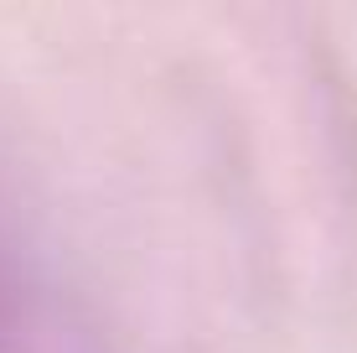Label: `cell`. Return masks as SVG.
Returning a JSON list of instances; mask_svg holds the SVG:
<instances>
[{
    "label": "cell",
    "mask_w": 357,
    "mask_h": 353,
    "mask_svg": "<svg viewBox=\"0 0 357 353\" xmlns=\"http://www.w3.org/2000/svg\"><path fill=\"white\" fill-rule=\"evenodd\" d=\"M16 348V338H10V291H6V275H0V353Z\"/></svg>",
    "instance_id": "1"
}]
</instances>
